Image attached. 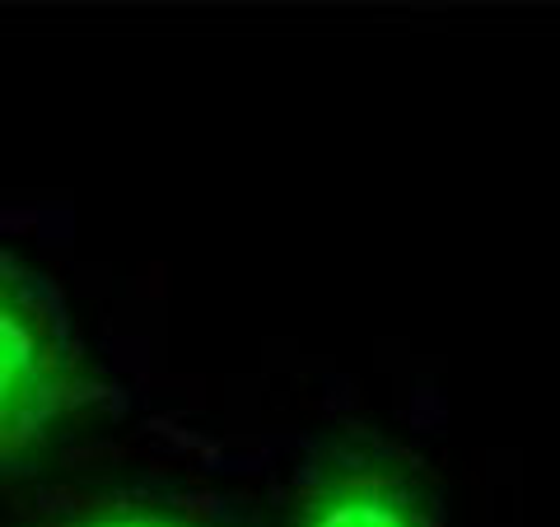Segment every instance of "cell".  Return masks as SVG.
Listing matches in <instances>:
<instances>
[{
    "label": "cell",
    "instance_id": "2",
    "mask_svg": "<svg viewBox=\"0 0 560 527\" xmlns=\"http://www.w3.org/2000/svg\"><path fill=\"white\" fill-rule=\"evenodd\" d=\"M267 527H444L434 467L374 420H331L304 434L261 500Z\"/></svg>",
    "mask_w": 560,
    "mask_h": 527
},
{
    "label": "cell",
    "instance_id": "1",
    "mask_svg": "<svg viewBox=\"0 0 560 527\" xmlns=\"http://www.w3.org/2000/svg\"><path fill=\"white\" fill-rule=\"evenodd\" d=\"M131 415L57 280L0 253V481L43 471Z\"/></svg>",
    "mask_w": 560,
    "mask_h": 527
},
{
    "label": "cell",
    "instance_id": "3",
    "mask_svg": "<svg viewBox=\"0 0 560 527\" xmlns=\"http://www.w3.org/2000/svg\"><path fill=\"white\" fill-rule=\"evenodd\" d=\"M0 527H267L261 500L178 481L61 485L20 504Z\"/></svg>",
    "mask_w": 560,
    "mask_h": 527
}]
</instances>
